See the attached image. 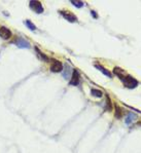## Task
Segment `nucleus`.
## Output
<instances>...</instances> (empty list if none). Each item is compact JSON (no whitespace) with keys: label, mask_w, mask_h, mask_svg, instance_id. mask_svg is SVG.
Wrapping results in <instances>:
<instances>
[{"label":"nucleus","mask_w":141,"mask_h":153,"mask_svg":"<svg viewBox=\"0 0 141 153\" xmlns=\"http://www.w3.org/2000/svg\"><path fill=\"white\" fill-rule=\"evenodd\" d=\"M122 81H123L124 86H126V88H137V86H138V81H137L136 79L131 75L124 76V78L122 79Z\"/></svg>","instance_id":"f257e3e1"},{"label":"nucleus","mask_w":141,"mask_h":153,"mask_svg":"<svg viewBox=\"0 0 141 153\" xmlns=\"http://www.w3.org/2000/svg\"><path fill=\"white\" fill-rule=\"evenodd\" d=\"M50 62H52V65H50V71H52V72L59 73L63 71L64 66L60 61L56 60V59H50Z\"/></svg>","instance_id":"f03ea898"},{"label":"nucleus","mask_w":141,"mask_h":153,"mask_svg":"<svg viewBox=\"0 0 141 153\" xmlns=\"http://www.w3.org/2000/svg\"><path fill=\"white\" fill-rule=\"evenodd\" d=\"M13 44H15L18 47L20 48H30L31 47V44L30 42L28 40H26V39H24V38L22 37H18V38H15V41H13Z\"/></svg>","instance_id":"7ed1b4c3"},{"label":"nucleus","mask_w":141,"mask_h":153,"mask_svg":"<svg viewBox=\"0 0 141 153\" xmlns=\"http://www.w3.org/2000/svg\"><path fill=\"white\" fill-rule=\"evenodd\" d=\"M29 6H30V8L32 10H34L36 13H43V6L42 4H41L40 1H36V0H34V1H30V3H29Z\"/></svg>","instance_id":"20e7f679"},{"label":"nucleus","mask_w":141,"mask_h":153,"mask_svg":"<svg viewBox=\"0 0 141 153\" xmlns=\"http://www.w3.org/2000/svg\"><path fill=\"white\" fill-rule=\"evenodd\" d=\"M79 81H81V75H79V72H78L76 69L72 71V75H71L70 81H69V84L73 86H77L79 84Z\"/></svg>","instance_id":"39448f33"},{"label":"nucleus","mask_w":141,"mask_h":153,"mask_svg":"<svg viewBox=\"0 0 141 153\" xmlns=\"http://www.w3.org/2000/svg\"><path fill=\"white\" fill-rule=\"evenodd\" d=\"M59 13H60V15H62L65 20L69 21V22H71V23H77L78 20L75 15H73V13H69V11H64V10H60Z\"/></svg>","instance_id":"423d86ee"},{"label":"nucleus","mask_w":141,"mask_h":153,"mask_svg":"<svg viewBox=\"0 0 141 153\" xmlns=\"http://www.w3.org/2000/svg\"><path fill=\"white\" fill-rule=\"evenodd\" d=\"M11 36H13V33H11V31H10L8 28L4 27V26L0 27V37L2 38V39L7 40Z\"/></svg>","instance_id":"0eeeda50"},{"label":"nucleus","mask_w":141,"mask_h":153,"mask_svg":"<svg viewBox=\"0 0 141 153\" xmlns=\"http://www.w3.org/2000/svg\"><path fill=\"white\" fill-rule=\"evenodd\" d=\"M137 118H138L137 114H135V113H133V112H129L128 114H127V117L125 118V121H126V123L128 126H130V124L135 122V120H137Z\"/></svg>","instance_id":"6e6552de"},{"label":"nucleus","mask_w":141,"mask_h":153,"mask_svg":"<svg viewBox=\"0 0 141 153\" xmlns=\"http://www.w3.org/2000/svg\"><path fill=\"white\" fill-rule=\"evenodd\" d=\"M63 77L64 79H69V78H71V75H72V69H71V67L68 65V64H66L65 66H64L63 68Z\"/></svg>","instance_id":"1a4fd4ad"},{"label":"nucleus","mask_w":141,"mask_h":153,"mask_svg":"<svg viewBox=\"0 0 141 153\" xmlns=\"http://www.w3.org/2000/svg\"><path fill=\"white\" fill-rule=\"evenodd\" d=\"M95 68L96 69H98V70H100L101 72L103 73L104 75H106L107 77H109V78H112V74H111L110 72H109L107 69H105V68L103 67V66H101V65H99V64H96L95 65Z\"/></svg>","instance_id":"9d476101"},{"label":"nucleus","mask_w":141,"mask_h":153,"mask_svg":"<svg viewBox=\"0 0 141 153\" xmlns=\"http://www.w3.org/2000/svg\"><path fill=\"white\" fill-rule=\"evenodd\" d=\"M35 50H36V53H37V55H38V57L41 59V60H43L44 62H50V59L48 58V55H44L43 53H41L40 50H39V48L38 47H35Z\"/></svg>","instance_id":"9b49d317"},{"label":"nucleus","mask_w":141,"mask_h":153,"mask_svg":"<svg viewBox=\"0 0 141 153\" xmlns=\"http://www.w3.org/2000/svg\"><path fill=\"white\" fill-rule=\"evenodd\" d=\"M105 111H108L110 112L112 110V103H111V100L108 96H106V101H105Z\"/></svg>","instance_id":"f8f14e48"},{"label":"nucleus","mask_w":141,"mask_h":153,"mask_svg":"<svg viewBox=\"0 0 141 153\" xmlns=\"http://www.w3.org/2000/svg\"><path fill=\"white\" fill-rule=\"evenodd\" d=\"M113 72L118 78H121V79H123V78H124V73H125V72H124L123 69H121L120 67H114Z\"/></svg>","instance_id":"ddd939ff"},{"label":"nucleus","mask_w":141,"mask_h":153,"mask_svg":"<svg viewBox=\"0 0 141 153\" xmlns=\"http://www.w3.org/2000/svg\"><path fill=\"white\" fill-rule=\"evenodd\" d=\"M91 95L96 97V98H101L102 96H103V93H102V90H97V88H92L91 90Z\"/></svg>","instance_id":"4468645a"},{"label":"nucleus","mask_w":141,"mask_h":153,"mask_svg":"<svg viewBox=\"0 0 141 153\" xmlns=\"http://www.w3.org/2000/svg\"><path fill=\"white\" fill-rule=\"evenodd\" d=\"M24 24H25L26 26H27V28L29 29V30H31V31H35L36 30V26L33 24L31 21H29V20H26L25 22H24Z\"/></svg>","instance_id":"2eb2a0df"},{"label":"nucleus","mask_w":141,"mask_h":153,"mask_svg":"<svg viewBox=\"0 0 141 153\" xmlns=\"http://www.w3.org/2000/svg\"><path fill=\"white\" fill-rule=\"evenodd\" d=\"M70 2H71V4L74 5V6H75V7H77V8L83 7V5H85V3H83V1H79V0H71Z\"/></svg>","instance_id":"dca6fc26"},{"label":"nucleus","mask_w":141,"mask_h":153,"mask_svg":"<svg viewBox=\"0 0 141 153\" xmlns=\"http://www.w3.org/2000/svg\"><path fill=\"white\" fill-rule=\"evenodd\" d=\"M114 116H115V118H117V119H121V118L123 117L122 109L120 108L117 105H115V114H114Z\"/></svg>","instance_id":"f3484780"},{"label":"nucleus","mask_w":141,"mask_h":153,"mask_svg":"<svg viewBox=\"0 0 141 153\" xmlns=\"http://www.w3.org/2000/svg\"><path fill=\"white\" fill-rule=\"evenodd\" d=\"M91 13H92V15H93V17H94V19H97V18H98V15H97V13H96L95 11H94V10H91Z\"/></svg>","instance_id":"a211bd4d"}]
</instances>
